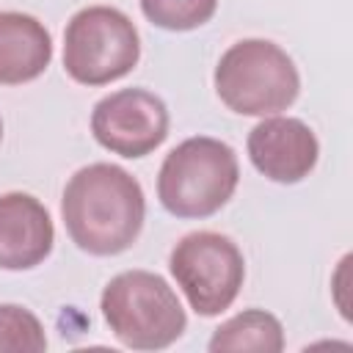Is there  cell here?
Listing matches in <instances>:
<instances>
[{
	"mask_svg": "<svg viewBox=\"0 0 353 353\" xmlns=\"http://www.w3.org/2000/svg\"><path fill=\"white\" fill-rule=\"evenodd\" d=\"M69 237L88 254L113 256L141 234L146 199L141 182L113 163H91L66 182L61 201Z\"/></svg>",
	"mask_w": 353,
	"mask_h": 353,
	"instance_id": "6da1fadb",
	"label": "cell"
},
{
	"mask_svg": "<svg viewBox=\"0 0 353 353\" xmlns=\"http://www.w3.org/2000/svg\"><path fill=\"white\" fill-rule=\"evenodd\" d=\"M237 179L234 149L218 138L196 135L165 154L157 174V196L176 218H207L232 199Z\"/></svg>",
	"mask_w": 353,
	"mask_h": 353,
	"instance_id": "7a4b0ae2",
	"label": "cell"
},
{
	"mask_svg": "<svg viewBox=\"0 0 353 353\" xmlns=\"http://www.w3.org/2000/svg\"><path fill=\"white\" fill-rule=\"evenodd\" d=\"M102 314L132 350H163L185 331V309L168 281L149 270H124L102 290Z\"/></svg>",
	"mask_w": 353,
	"mask_h": 353,
	"instance_id": "3957f363",
	"label": "cell"
},
{
	"mask_svg": "<svg viewBox=\"0 0 353 353\" xmlns=\"http://www.w3.org/2000/svg\"><path fill=\"white\" fill-rule=\"evenodd\" d=\"M215 91L243 116H268L290 108L301 91L292 58L268 39L232 44L215 66Z\"/></svg>",
	"mask_w": 353,
	"mask_h": 353,
	"instance_id": "277c9868",
	"label": "cell"
},
{
	"mask_svg": "<svg viewBox=\"0 0 353 353\" xmlns=\"http://www.w3.org/2000/svg\"><path fill=\"white\" fill-rule=\"evenodd\" d=\"M141 55L132 19L113 6L80 8L63 30V66L83 85H105L124 77Z\"/></svg>",
	"mask_w": 353,
	"mask_h": 353,
	"instance_id": "5b68a950",
	"label": "cell"
},
{
	"mask_svg": "<svg viewBox=\"0 0 353 353\" xmlns=\"http://www.w3.org/2000/svg\"><path fill=\"white\" fill-rule=\"evenodd\" d=\"M171 273L188 303L204 314H221L237 298L245 262L237 243L221 232H190L171 251Z\"/></svg>",
	"mask_w": 353,
	"mask_h": 353,
	"instance_id": "8992f818",
	"label": "cell"
},
{
	"mask_svg": "<svg viewBox=\"0 0 353 353\" xmlns=\"http://www.w3.org/2000/svg\"><path fill=\"white\" fill-rule=\"evenodd\" d=\"M94 138L121 157H143L168 135V110L146 88H121L94 105Z\"/></svg>",
	"mask_w": 353,
	"mask_h": 353,
	"instance_id": "52a82bcc",
	"label": "cell"
},
{
	"mask_svg": "<svg viewBox=\"0 0 353 353\" xmlns=\"http://www.w3.org/2000/svg\"><path fill=\"white\" fill-rule=\"evenodd\" d=\"M320 143L309 124L292 116H273L248 132V157L273 182H301L317 163Z\"/></svg>",
	"mask_w": 353,
	"mask_h": 353,
	"instance_id": "ba28073f",
	"label": "cell"
},
{
	"mask_svg": "<svg viewBox=\"0 0 353 353\" xmlns=\"http://www.w3.org/2000/svg\"><path fill=\"white\" fill-rule=\"evenodd\" d=\"M52 218L36 196L19 190L0 196V268H36L52 251Z\"/></svg>",
	"mask_w": 353,
	"mask_h": 353,
	"instance_id": "9c48e42d",
	"label": "cell"
},
{
	"mask_svg": "<svg viewBox=\"0 0 353 353\" xmlns=\"http://www.w3.org/2000/svg\"><path fill=\"white\" fill-rule=\"evenodd\" d=\"M50 58L52 39L36 17L0 11V83H28L50 66Z\"/></svg>",
	"mask_w": 353,
	"mask_h": 353,
	"instance_id": "30bf717a",
	"label": "cell"
},
{
	"mask_svg": "<svg viewBox=\"0 0 353 353\" xmlns=\"http://www.w3.org/2000/svg\"><path fill=\"white\" fill-rule=\"evenodd\" d=\"M284 347V328L279 317L265 309H248L234 314L232 320L221 323L210 339V350H262L279 353Z\"/></svg>",
	"mask_w": 353,
	"mask_h": 353,
	"instance_id": "8fae6325",
	"label": "cell"
},
{
	"mask_svg": "<svg viewBox=\"0 0 353 353\" xmlns=\"http://www.w3.org/2000/svg\"><path fill=\"white\" fill-rule=\"evenodd\" d=\"M44 347L39 317L17 303H0V353H41Z\"/></svg>",
	"mask_w": 353,
	"mask_h": 353,
	"instance_id": "7c38bea8",
	"label": "cell"
},
{
	"mask_svg": "<svg viewBox=\"0 0 353 353\" xmlns=\"http://www.w3.org/2000/svg\"><path fill=\"white\" fill-rule=\"evenodd\" d=\"M218 0H141L149 22L165 30H193L215 14Z\"/></svg>",
	"mask_w": 353,
	"mask_h": 353,
	"instance_id": "4fadbf2b",
	"label": "cell"
},
{
	"mask_svg": "<svg viewBox=\"0 0 353 353\" xmlns=\"http://www.w3.org/2000/svg\"><path fill=\"white\" fill-rule=\"evenodd\" d=\"M0 138H3V121H0Z\"/></svg>",
	"mask_w": 353,
	"mask_h": 353,
	"instance_id": "5bb4252c",
	"label": "cell"
}]
</instances>
